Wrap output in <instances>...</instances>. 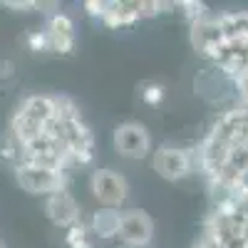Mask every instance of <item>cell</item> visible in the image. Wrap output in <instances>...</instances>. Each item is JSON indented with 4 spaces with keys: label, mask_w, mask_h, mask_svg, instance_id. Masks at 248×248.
I'll list each match as a JSON object with an SVG mask.
<instances>
[{
    "label": "cell",
    "mask_w": 248,
    "mask_h": 248,
    "mask_svg": "<svg viewBox=\"0 0 248 248\" xmlns=\"http://www.w3.org/2000/svg\"><path fill=\"white\" fill-rule=\"evenodd\" d=\"M152 167H154V171L161 179L179 181L186 174H191V156H189V152H186V149L171 147V144H164V147H159L154 152Z\"/></svg>",
    "instance_id": "cell-5"
},
{
    "label": "cell",
    "mask_w": 248,
    "mask_h": 248,
    "mask_svg": "<svg viewBox=\"0 0 248 248\" xmlns=\"http://www.w3.org/2000/svg\"><path fill=\"white\" fill-rule=\"evenodd\" d=\"M13 169H15V181L20 184V189L35 196H52L57 191H65L70 181V176H65L62 171L40 169V167H32V164H17Z\"/></svg>",
    "instance_id": "cell-1"
},
{
    "label": "cell",
    "mask_w": 248,
    "mask_h": 248,
    "mask_svg": "<svg viewBox=\"0 0 248 248\" xmlns=\"http://www.w3.org/2000/svg\"><path fill=\"white\" fill-rule=\"evenodd\" d=\"M141 99L147 102V105H152V107L159 105V102L164 99V87L161 85H147L141 90Z\"/></svg>",
    "instance_id": "cell-19"
},
{
    "label": "cell",
    "mask_w": 248,
    "mask_h": 248,
    "mask_svg": "<svg viewBox=\"0 0 248 248\" xmlns=\"http://www.w3.org/2000/svg\"><path fill=\"white\" fill-rule=\"evenodd\" d=\"M55 119L65 122V124H70V122H79V119H82L79 107L75 105V99H72V97H65V94H57V97H55Z\"/></svg>",
    "instance_id": "cell-14"
},
{
    "label": "cell",
    "mask_w": 248,
    "mask_h": 248,
    "mask_svg": "<svg viewBox=\"0 0 248 248\" xmlns=\"http://www.w3.org/2000/svg\"><path fill=\"white\" fill-rule=\"evenodd\" d=\"M223 248H248V243L243 241V236H236V238H231L229 243H226Z\"/></svg>",
    "instance_id": "cell-24"
},
{
    "label": "cell",
    "mask_w": 248,
    "mask_h": 248,
    "mask_svg": "<svg viewBox=\"0 0 248 248\" xmlns=\"http://www.w3.org/2000/svg\"><path fill=\"white\" fill-rule=\"evenodd\" d=\"M117 238L129 248H147L154 238V221L149 218L147 211H139V209L122 211Z\"/></svg>",
    "instance_id": "cell-4"
},
{
    "label": "cell",
    "mask_w": 248,
    "mask_h": 248,
    "mask_svg": "<svg viewBox=\"0 0 248 248\" xmlns=\"http://www.w3.org/2000/svg\"><path fill=\"white\" fill-rule=\"evenodd\" d=\"M114 149L124 156V159H144L152 152V137L147 132V127L139 122H124L114 129Z\"/></svg>",
    "instance_id": "cell-3"
},
{
    "label": "cell",
    "mask_w": 248,
    "mask_h": 248,
    "mask_svg": "<svg viewBox=\"0 0 248 248\" xmlns=\"http://www.w3.org/2000/svg\"><path fill=\"white\" fill-rule=\"evenodd\" d=\"M119 218H122V211L119 209H99L92 214V221H90V231L97 236V238H117V231H119Z\"/></svg>",
    "instance_id": "cell-12"
},
{
    "label": "cell",
    "mask_w": 248,
    "mask_h": 248,
    "mask_svg": "<svg viewBox=\"0 0 248 248\" xmlns=\"http://www.w3.org/2000/svg\"><path fill=\"white\" fill-rule=\"evenodd\" d=\"M17 112H23L32 122L47 127V124L55 119V97H50V94H30V97H25L23 102H20Z\"/></svg>",
    "instance_id": "cell-9"
},
{
    "label": "cell",
    "mask_w": 248,
    "mask_h": 248,
    "mask_svg": "<svg viewBox=\"0 0 248 248\" xmlns=\"http://www.w3.org/2000/svg\"><path fill=\"white\" fill-rule=\"evenodd\" d=\"M85 10H87V15L102 20V15H105V10H107V3H102V0H87V3H85Z\"/></svg>",
    "instance_id": "cell-22"
},
{
    "label": "cell",
    "mask_w": 248,
    "mask_h": 248,
    "mask_svg": "<svg viewBox=\"0 0 248 248\" xmlns=\"http://www.w3.org/2000/svg\"><path fill=\"white\" fill-rule=\"evenodd\" d=\"M189 43L191 47L203 55V57H209L221 43H223V32L218 28V20L216 15H206L201 20H196V23H191V30H189Z\"/></svg>",
    "instance_id": "cell-6"
},
{
    "label": "cell",
    "mask_w": 248,
    "mask_h": 248,
    "mask_svg": "<svg viewBox=\"0 0 248 248\" xmlns=\"http://www.w3.org/2000/svg\"><path fill=\"white\" fill-rule=\"evenodd\" d=\"M139 17V0L134 3H107V10L102 15V23L112 30H119V28H132Z\"/></svg>",
    "instance_id": "cell-10"
},
{
    "label": "cell",
    "mask_w": 248,
    "mask_h": 248,
    "mask_svg": "<svg viewBox=\"0 0 248 248\" xmlns=\"http://www.w3.org/2000/svg\"><path fill=\"white\" fill-rule=\"evenodd\" d=\"M233 85H236V90H238V105L248 107V72H243L241 77H236Z\"/></svg>",
    "instance_id": "cell-21"
},
{
    "label": "cell",
    "mask_w": 248,
    "mask_h": 248,
    "mask_svg": "<svg viewBox=\"0 0 248 248\" xmlns=\"http://www.w3.org/2000/svg\"><path fill=\"white\" fill-rule=\"evenodd\" d=\"M45 214H47V218L55 226H60V229H70V226H75L79 221V203L65 189V191H57V194L45 199Z\"/></svg>",
    "instance_id": "cell-8"
},
{
    "label": "cell",
    "mask_w": 248,
    "mask_h": 248,
    "mask_svg": "<svg viewBox=\"0 0 248 248\" xmlns=\"http://www.w3.org/2000/svg\"><path fill=\"white\" fill-rule=\"evenodd\" d=\"M174 5L181 10V15H184L186 20H189V25L209 15V8H206L203 3H199V0H181V3H174Z\"/></svg>",
    "instance_id": "cell-15"
},
{
    "label": "cell",
    "mask_w": 248,
    "mask_h": 248,
    "mask_svg": "<svg viewBox=\"0 0 248 248\" xmlns=\"http://www.w3.org/2000/svg\"><path fill=\"white\" fill-rule=\"evenodd\" d=\"M70 248H92V243H90V241H82V243H75V246H70Z\"/></svg>",
    "instance_id": "cell-27"
},
{
    "label": "cell",
    "mask_w": 248,
    "mask_h": 248,
    "mask_svg": "<svg viewBox=\"0 0 248 248\" xmlns=\"http://www.w3.org/2000/svg\"><path fill=\"white\" fill-rule=\"evenodd\" d=\"M87 231H90V226H85L82 221H77L75 226H70V229H67L65 243H67V246H75V243H82V241H87Z\"/></svg>",
    "instance_id": "cell-16"
},
{
    "label": "cell",
    "mask_w": 248,
    "mask_h": 248,
    "mask_svg": "<svg viewBox=\"0 0 248 248\" xmlns=\"http://www.w3.org/2000/svg\"><path fill=\"white\" fill-rule=\"evenodd\" d=\"M47 40H50V50L57 55H70L75 50V23L70 20V15L65 13H50L47 17Z\"/></svg>",
    "instance_id": "cell-7"
},
{
    "label": "cell",
    "mask_w": 248,
    "mask_h": 248,
    "mask_svg": "<svg viewBox=\"0 0 248 248\" xmlns=\"http://www.w3.org/2000/svg\"><path fill=\"white\" fill-rule=\"evenodd\" d=\"M164 8H167V5L159 3V0H139V17H154Z\"/></svg>",
    "instance_id": "cell-18"
},
{
    "label": "cell",
    "mask_w": 248,
    "mask_h": 248,
    "mask_svg": "<svg viewBox=\"0 0 248 248\" xmlns=\"http://www.w3.org/2000/svg\"><path fill=\"white\" fill-rule=\"evenodd\" d=\"M0 77H13V65L10 62H0Z\"/></svg>",
    "instance_id": "cell-25"
},
{
    "label": "cell",
    "mask_w": 248,
    "mask_h": 248,
    "mask_svg": "<svg viewBox=\"0 0 248 248\" xmlns=\"http://www.w3.org/2000/svg\"><path fill=\"white\" fill-rule=\"evenodd\" d=\"M216 20L226 43H248V13H221Z\"/></svg>",
    "instance_id": "cell-11"
},
{
    "label": "cell",
    "mask_w": 248,
    "mask_h": 248,
    "mask_svg": "<svg viewBox=\"0 0 248 248\" xmlns=\"http://www.w3.org/2000/svg\"><path fill=\"white\" fill-rule=\"evenodd\" d=\"M238 189L241 191H248V169H243L241 176H238Z\"/></svg>",
    "instance_id": "cell-26"
},
{
    "label": "cell",
    "mask_w": 248,
    "mask_h": 248,
    "mask_svg": "<svg viewBox=\"0 0 248 248\" xmlns=\"http://www.w3.org/2000/svg\"><path fill=\"white\" fill-rule=\"evenodd\" d=\"M45 132V127L43 124H37V122H32L30 117H25L23 112H17L15 109V114H13V119H10V137L20 144V147H25V144H30L32 139H37L40 134Z\"/></svg>",
    "instance_id": "cell-13"
},
{
    "label": "cell",
    "mask_w": 248,
    "mask_h": 248,
    "mask_svg": "<svg viewBox=\"0 0 248 248\" xmlns=\"http://www.w3.org/2000/svg\"><path fill=\"white\" fill-rule=\"evenodd\" d=\"M194 248H199V246H194Z\"/></svg>",
    "instance_id": "cell-28"
},
{
    "label": "cell",
    "mask_w": 248,
    "mask_h": 248,
    "mask_svg": "<svg viewBox=\"0 0 248 248\" xmlns=\"http://www.w3.org/2000/svg\"><path fill=\"white\" fill-rule=\"evenodd\" d=\"M90 189L94 199L107 206V209H119L129 199V184L114 169H94L90 176Z\"/></svg>",
    "instance_id": "cell-2"
},
{
    "label": "cell",
    "mask_w": 248,
    "mask_h": 248,
    "mask_svg": "<svg viewBox=\"0 0 248 248\" xmlns=\"http://www.w3.org/2000/svg\"><path fill=\"white\" fill-rule=\"evenodd\" d=\"M28 45H30V50H35V52H47V50H50L47 32H45V30L30 32V35H28Z\"/></svg>",
    "instance_id": "cell-17"
},
{
    "label": "cell",
    "mask_w": 248,
    "mask_h": 248,
    "mask_svg": "<svg viewBox=\"0 0 248 248\" xmlns=\"http://www.w3.org/2000/svg\"><path fill=\"white\" fill-rule=\"evenodd\" d=\"M0 5L10 8V10H15V13H30V10L37 8V0H3Z\"/></svg>",
    "instance_id": "cell-20"
},
{
    "label": "cell",
    "mask_w": 248,
    "mask_h": 248,
    "mask_svg": "<svg viewBox=\"0 0 248 248\" xmlns=\"http://www.w3.org/2000/svg\"><path fill=\"white\" fill-rule=\"evenodd\" d=\"M236 211L248 221V191H241L238 199H236Z\"/></svg>",
    "instance_id": "cell-23"
}]
</instances>
